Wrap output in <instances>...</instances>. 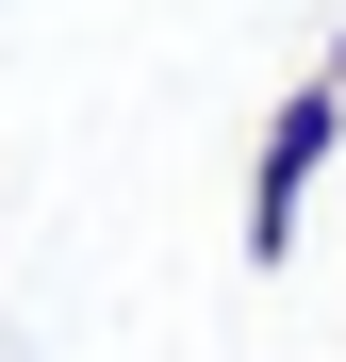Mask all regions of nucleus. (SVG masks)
I'll return each instance as SVG.
<instances>
[{
	"instance_id": "obj_2",
	"label": "nucleus",
	"mask_w": 346,
	"mask_h": 362,
	"mask_svg": "<svg viewBox=\"0 0 346 362\" xmlns=\"http://www.w3.org/2000/svg\"><path fill=\"white\" fill-rule=\"evenodd\" d=\"M313 83H346V17H330V66H313Z\"/></svg>"
},
{
	"instance_id": "obj_1",
	"label": "nucleus",
	"mask_w": 346,
	"mask_h": 362,
	"mask_svg": "<svg viewBox=\"0 0 346 362\" xmlns=\"http://www.w3.org/2000/svg\"><path fill=\"white\" fill-rule=\"evenodd\" d=\"M330 165H346V83H280L264 132H248V264H297Z\"/></svg>"
}]
</instances>
